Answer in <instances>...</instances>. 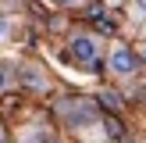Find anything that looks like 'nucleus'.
I'll return each instance as SVG.
<instances>
[{"mask_svg": "<svg viewBox=\"0 0 146 143\" xmlns=\"http://www.w3.org/2000/svg\"><path fill=\"white\" fill-rule=\"evenodd\" d=\"M96 54H100L96 39H89V36H75V39H71V57H75V61L96 64Z\"/></svg>", "mask_w": 146, "mask_h": 143, "instance_id": "f257e3e1", "label": "nucleus"}, {"mask_svg": "<svg viewBox=\"0 0 146 143\" xmlns=\"http://www.w3.org/2000/svg\"><path fill=\"white\" fill-rule=\"evenodd\" d=\"M135 68V54L132 50H125V47H118L111 54V72H118V75H128V72Z\"/></svg>", "mask_w": 146, "mask_h": 143, "instance_id": "f03ea898", "label": "nucleus"}, {"mask_svg": "<svg viewBox=\"0 0 146 143\" xmlns=\"http://www.w3.org/2000/svg\"><path fill=\"white\" fill-rule=\"evenodd\" d=\"M93 21H96V29H100V32H114V21H111V18H100V14H96Z\"/></svg>", "mask_w": 146, "mask_h": 143, "instance_id": "7ed1b4c3", "label": "nucleus"}, {"mask_svg": "<svg viewBox=\"0 0 146 143\" xmlns=\"http://www.w3.org/2000/svg\"><path fill=\"white\" fill-rule=\"evenodd\" d=\"M132 11L139 14V18H146V0H132Z\"/></svg>", "mask_w": 146, "mask_h": 143, "instance_id": "20e7f679", "label": "nucleus"}, {"mask_svg": "<svg viewBox=\"0 0 146 143\" xmlns=\"http://www.w3.org/2000/svg\"><path fill=\"white\" fill-rule=\"evenodd\" d=\"M4 86H7V72L0 68V93H4Z\"/></svg>", "mask_w": 146, "mask_h": 143, "instance_id": "39448f33", "label": "nucleus"}, {"mask_svg": "<svg viewBox=\"0 0 146 143\" xmlns=\"http://www.w3.org/2000/svg\"><path fill=\"white\" fill-rule=\"evenodd\" d=\"M4 29H7V25H4V18H0V32H4Z\"/></svg>", "mask_w": 146, "mask_h": 143, "instance_id": "423d86ee", "label": "nucleus"}, {"mask_svg": "<svg viewBox=\"0 0 146 143\" xmlns=\"http://www.w3.org/2000/svg\"><path fill=\"white\" fill-rule=\"evenodd\" d=\"M64 4H75V0H64Z\"/></svg>", "mask_w": 146, "mask_h": 143, "instance_id": "0eeeda50", "label": "nucleus"}, {"mask_svg": "<svg viewBox=\"0 0 146 143\" xmlns=\"http://www.w3.org/2000/svg\"><path fill=\"white\" fill-rule=\"evenodd\" d=\"M143 57H146V50H143Z\"/></svg>", "mask_w": 146, "mask_h": 143, "instance_id": "6e6552de", "label": "nucleus"}]
</instances>
